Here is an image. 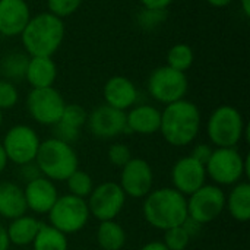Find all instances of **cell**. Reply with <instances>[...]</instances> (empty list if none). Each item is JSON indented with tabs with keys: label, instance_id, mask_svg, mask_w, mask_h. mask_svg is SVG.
<instances>
[{
	"label": "cell",
	"instance_id": "cell-5",
	"mask_svg": "<svg viewBox=\"0 0 250 250\" xmlns=\"http://www.w3.org/2000/svg\"><path fill=\"white\" fill-rule=\"evenodd\" d=\"M207 135L215 148H234L243 138L249 141V126L233 105L217 107L207 120Z\"/></svg>",
	"mask_w": 250,
	"mask_h": 250
},
{
	"label": "cell",
	"instance_id": "cell-18",
	"mask_svg": "<svg viewBox=\"0 0 250 250\" xmlns=\"http://www.w3.org/2000/svg\"><path fill=\"white\" fill-rule=\"evenodd\" d=\"M31 19V10L25 0H0V35L19 37Z\"/></svg>",
	"mask_w": 250,
	"mask_h": 250
},
{
	"label": "cell",
	"instance_id": "cell-1",
	"mask_svg": "<svg viewBox=\"0 0 250 250\" xmlns=\"http://www.w3.org/2000/svg\"><path fill=\"white\" fill-rule=\"evenodd\" d=\"M202 126V116L199 107L183 98L167 104L161 111L160 133L171 146L190 145L199 135Z\"/></svg>",
	"mask_w": 250,
	"mask_h": 250
},
{
	"label": "cell",
	"instance_id": "cell-21",
	"mask_svg": "<svg viewBox=\"0 0 250 250\" xmlns=\"http://www.w3.org/2000/svg\"><path fill=\"white\" fill-rule=\"evenodd\" d=\"M28 211L23 189L13 182L0 183V217L6 220H15L25 215Z\"/></svg>",
	"mask_w": 250,
	"mask_h": 250
},
{
	"label": "cell",
	"instance_id": "cell-24",
	"mask_svg": "<svg viewBox=\"0 0 250 250\" xmlns=\"http://www.w3.org/2000/svg\"><path fill=\"white\" fill-rule=\"evenodd\" d=\"M41 223L32 217V215H21L15 220H10L9 226L6 227V233H7V239L9 243L13 246H28L32 245L38 230H40Z\"/></svg>",
	"mask_w": 250,
	"mask_h": 250
},
{
	"label": "cell",
	"instance_id": "cell-27",
	"mask_svg": "<svg viewBox=\"0 0 250 250\" xmlns=\"http://www.w3.org/2000/svg\"><path fill=\"white\" fill-rule=\"evenodd\" d=\"M32 250H69L67 236L50 224L41 223L32 242Z\"/></svg>",
	"mask_w": 250,
	"mask_h": 250
},
{
	"label": "cell",
	"instance_id": "cell-15",
	"mask_svg": "<svg viewBox=\"0 0 250 250\" xmlns=\"http://www.w3.org/2000/svg\"><path fill=\"white\" fill-rule=\"evenodd\" d=\"M207 170L202 163L190 155L179 158L171 167L173 188L183 196H189L207 183Z\"/></svg>",
	"mask_w": 250,
	"mask_h": 250
},
{
	"label": "cell",
	"instance_id": "cell-13",
	"mask_svg": "<svg viewBox=\"0 0 250 250\" xmlns=\"http://www.w3.org/2000/svg\"><path fill=\"white\" fill-rule=\"evenodd\" d=\"M120 188L126 196L144 199L154 186V171L148 161L133 157L125 167L120 168Z\"/></svg>",
	"mask_w": 250,
	"mask_h": 250
},
{
	"label": "cell",
	"instance_id": "cell-36",
	"mask_svg": "<svg viewBox=\"0 0 250 250\" xmlns=\"http://www.w3.org/2000/svg\"><path fill=\"white\" fill-rule=\"evenodd\" d=\"M19 174L22 177V180H25L26 183L40 177L41 176V171L37 166L35 161H31V163H26L23 166H19Z\"/></svg>",
	"mask_w": 250,
	"mask_h": 250
},
{
	"label": "cell",
	"instance_id": "cell-20",
	"mask_svg": "<svg viewBox=\"0 0 250 250\" xmlns=\"http://www.w3.org/2000/svg\"><path fill=\"white\" fill-rule=\"evenodd\" d=\"M86 119H88V113L82 105L66 104L60 120L53 126L54 138L72 145L79 139L81 129L86 125Z\"/></svg>",
	"mask_w": 250,
	"mask_h": 250
},
{
	"label": "cell",
	"instance_id": "cell-38",
	"mask_svg": "<svg viewBox=\"0 0 250 250\" xmlns=\"http://www.w3.org/2000/svg\"><path fill=\"white\" fill-rule=\"evenodd\" d=\"M142 7L146 9H157V10H166L174 0H139Z\"/></svg>",
	"mask_w": 250,
	"mask_h": 250
},
{
	"label": "cell",
	"instance_id": "cell-42",
	"mask_svg": "<svg viewBox=\"0 0 250 250\" xmlns=\"http://www.w3.org/2000/svg\"><path fill=\"white\" fill-rule=\"evenodd\" d=\"M234 0H207L208 4H211L212 7H226L229 4H231Z\"/></svg>",
	"mask_w": 250,
	"mask_h": 250
},
{
	"label": "cell",
	"instance_id": "cell-41",
	"mask_svg": "<svg viewBox=\"0 0 250 250\" xmlns=\"http://www.w3.org/2000/svg\"><path fill=\"white\" fill-rule=\"evenodd\" d=\"M7 163H9L7 155H6L4 148H3V145H1V142H0V173L4 171V168L7 167Z\"/></svg>",
	"mask_w": 250,
	"mask_h": 250
},
{
	"label": "cell",
	"instance_id": "cell-44",
	"mask_svg": "<svg viewBox=\"0 0 250 250\" xmlns=\"http://www.w3.org/2000/svg\"><path fill=\"white\" fill-rule=\"evenodd\" d=\"M1 125H3V111L0 110V129H1Z\"/></svg>",
	"mask_w": 250,
	"mask_h": 250
},
{
	"label": "cell",
	"instance_id": "cell-32",
	"mask_svg": "<svg viewBox=\"0 0 250 250\" xmlns=\"http://www.w3.org/2000/svg\"><path fill=\"white\" fill-rule=\"evenodd\" d=\"M82 4V0H47V12L63 19L73 15Z\"/></svg>",
	"mask_w": 250,
	"mask_h": 250
},
{
	"label": "cell",
	"instance_id": "cell-12",
	"mask_svg": "<svg viewBox=\"0 0 250 250\" xmlns=\"http://www.w3.org/2000/svg\"><path fill=\"white\" fill-rule=\"evenodd\" d=\"M40 136L38 133L28 125H15L12 126L4 138L3 148L7 155V160L13 164L23 166L26 163L35 161L38 148H40Z\"/></svg>",
	"mask_w": 250,
	"mask_h": 250
},
{
	"label": "cell",
	"instance_id": "cell-6",
	"mask_svg": "<svg viewBox=\"0 0 250 250\" xmlns=\"http://www.w3.org/2000/svg\"><path fill=\"white\" fill-rule=\"evenodd\" d=\"M207 177L217 186H234L243 179H249V155L243 157L234 148H214L211 158L205 164Z\"/></svg>",
	"mask_w": 250,
	"mask_h": 250
},
{
	"label": "cell",
	"instance_id": "cell-30",
	"mask_svg": "<svg viewBox=\"0 0 250 250\" xmlns=\"http://www.w3.org/2000/svg\"><path fill=\"white\" fill-rule=\"evenodd\" d=\"M192 239L186 233V230L182 226L168 229L164 231V240L163 243L168 250H186L190 245Z\"/></svg>",
	"mask_w": 250,
	"mask_h": 250
},
{
	"label": "cell",
	"instance_id": "cell-39",
	"mask_svg": "<svg viewBox=\"0 0 250 250\" xmlns=\"http://www.w3.org/2000/svg\"><path fill=\"white\" fill-rule=\"evenodd\" d=\"M10 243L7 239V233H6V227L0 223V250H9Z\"/></svg>",
	"mask_w": 250,
	"mask_h": 250
},
{
	"label": "cell",
	"instance_id": "cell-37",
	"mask_svg": "<svg viewBox=\"0 0 250 250\" xmlns=\"http://www.w3.org/2000/svg\"><path fill=\"white\" fill-rule=\"evenodd\" d=\"M182 227L186 230V233L190 236V239H195L199 233H201V230H202V224L201 223H198V221H195L193 218H190V217H188L185 221H183V224H182Z\"/></svg>",
	"mask_w": 250,
	"mask_h": 250
},
{
	"label": "cell",
	"instance_id": "cell-2",
	"mask_svg": "<svg viewBox=\"0 0 250 250\" xmlns=\"http://www.w3.org/2000/svg\"><path fill=\"white\" fill-rule=\"evenodd\" d=\"M64 31L63 19L50 12L31 16L19 35L23 51L29 57H53L64 40Z\"/></svg>",
	"mask_w": 250,
	"mask_h": 250
},
{
	"label": "cell",
	"instance_id": "cell-14",
	"mask_svg": "<svg viewBox=\"0 0 250 250\" xmlns=\"http://www.w3.org/2000/svg\"><path fill=\"white\" fill-rule=\"evenodd\" d=\"M89 132L100 139H113L127 132L126 111L113 108L107 104L95 107L86 119Z\"/></svg>",
	"mask_w": 250,
	"mask_h": 250
},
{
	"label": "cell",
	"instance_id": "cell-26",
	"mask_svg": "<svg viewBox=\"0 0 250 250\" xmlns=\"http://www.w3.org/2000/svg\"><path fill=\"white\" fill-rule=\"evenodd\" d=\"M126 231L116 221H101L97 229V242L103 250H123L126 245Z\"/></svg>",
	"mask_w": 250,
	"mask_h": 250
},
{
	"label": "cell",
	"instance_id": "cell-3",
	"mask_svg": "<svg viewBox=\"0 0 250 250\" xmlns=\"http://www.w3.org/2000/svg\"><path fill=\"white\" fill-rule=\"evenodd\" d=\"M142 214L151 227L161 231L182 226L188 218L186 196L174 188L152 189L144 198Z\"/></svg>",
	"mask_w": 250,
	"mask_h": 250
},
{
	"label": "cell",
	"instance_id": "cell-40",
	"mask_svg": "<svg viewBox=\"0 0 250 250\" xmlns=\"http://www.w3.org/2000/svg\"><path fill=\"white\" fill-rule=\"evenodd\" d=\"M139 250H168L166 248V245L163 243V242H149V243H146V245H144L142 248Z\"/></svg>",
	"mask_w": 250,
	"mask_h": 250
},
{
	"label": "cell",
	"instance_id": "cell-23",
	"mask_svg": "<svg viewBox=\"0 0 250 250\" xmlns=\"http://www.w3.org/2000/svg\"><path fill=\"white\" fill-rule=\"evenodd\" d=\"M226 209L230 217L237 223H248L250 220V185L242 180L233 186L226 195Z\"/></svg>",
	"mask_w": 250,
	"mask_h": 250
},
{
	"label": "cell",
	"instance_id": "cell-8",
	"mask_svg": "<svg viewBox=\"0 0 250 250\" xmlns=\"http://www.w3.org/2000/svg\"><path fill=\"white\" fill-rule=\"evenodd\" d=\"M146 89L152 100L167 105L186 97L189 81L186 73L174 70L166 64L151 72L146 82Z\"/></svg>",
	"mask_w": 250,
	"mask_h": 250
},
{
	"label": "cell",
	"instance_id": "cell-22",
	"mask_svg": "<svg viewBox=\"0 0 250 250\" xmlns=\"http://www.w3.org/2000/svg\"><path fill=\"white\" fill-rule=\"evenodd\" d=\"M57 78V64L51 57H29L25 81L31 88L53 86Z\"/></svg>",
	"mask_w": 250,
	"mask_h": 250
},
{
	"label": "cell",
	"instance_id": "cell-19",
	"mask_svg": "<svg viewBox=\"0 0 250 250\" xmlns=\"http://www.w3.org/2000/svg\"><path fill=\"white\" fill-rule=\"evenodd\" d=\"M161 110L151 104H138L126 113V129L136 135H154L160 132Z\"/></svg>",
	"mask_w": 250,
	"mask_h": 250
},
{
	"label": "cell",
	"instance_id": "cell-28",
	"mask_svg": "<svg viewBox=\"0 0 250 250\" xmlns=\"http://www.w3.org/2000/svg\"><path fill=\"white\" fill-rule=\"evenodd\" d=\"M195 62V53L186 42H177L167 51V66L186 73Z\"/></svg>",
	"mask_w": 250,
	"mask_h": 250
},
{
	"label": "cell",
	"instance_id": "cell-10",
	"mask_svg": "<svg viewBox=\"0 0 250 250\" xmlns=\"http://www.w3.org/2000/svg\"><path fill=\"white\" fill-rule=\"evenodd\" d=\"M63 95L54 88H32L26 97V110L32 120L42 126H54L64 110Z\"/></svg>",
	"mask_w": 250,
	"mask_h": 250
},
{
	"label": "cell",
	"instance_id": "cell-17",
	"mask_svg": "<svg viewBox=\"0 0 250 250\" xmlns=\"http://www.w3.org/2000/svg\"><path fill=\"white\" fill-rule=\"evenodd\" d=\"M103 97L104 104L126 111L136 105V101L139 98V92L136 85L126 76L116 75L111 76L103 88Z\"/></svg>",
	"mask_w": 250,
	"mask_h": 250
},
{
	"label": "cell",
	"instance_id": "cell-43",
	"mask_svg": "<svg viewBox=\"0 0 250 250\" xmlns=\"http://www.w3.org/2000/svg\"><path fill=\"white\" fill-rule=\"evenodd\" d=\"M239 3H240V9H242V12L245 13V16H246V18H249L250 16V0H239Z\"/></svg>",
	"mask_w": 250,
	"mask_h": 250
},
{
	"label": "cell",
	"instance_id": "cell-7",
	"mask_svg": "<svg viewBox=\"0 0 250 250\" xmlns=\"http://www.w3.org/2000/svg\"><path fill=\"white\" fill-rule=\"evenodd\" d=\"M47 215L48 224L66 236L83 230L91 218L86 199L73 196L70 193L59 196Z\"/></svg>",
	"mask_w": 250,
	"mask_h": 250
},
{
	"label": "cell",
	"instance_id": "cell-16",
	"mask_svg": "<svg viewBox=\"0 0 250 250\" xmlns=\"http://www.w3.org/2000/svg\"><path fill=\"white\" fill-rule=\"evenodd\" d=\"M23 196L28 211H32L34 214H40V215L44 214L47 215L48 211L56 204L59 198V192L54 182H51L44 176H40L25 185Z\"/></svg>",
	"mask_w": 250,
	"mask_h": 250
},
{
	"label": "cell",
	"instance_id": "cell-35",
	"mask_svg": "<svg viewBox=\"0 0 250 250\" xmlns=\"http://www.w3.org/2000/svg\"><path fill=\"white\" fill-rule=\"evenodd\" d=\"M212 151H214V148H212L209 144H198V145L193 148L190 157H193L195 160H198L199 163H202V164L205 166V164L208 163V160L211 158Z\"/></svg>",
	"mask_w": 250,
	"mask_h": 250
},
{
	"label": "cell",
	"instance_id": "cell-25",
	"mask_svg": "<svg viewBox=\"0 0 250 250\" xmlns=\"http://www.w3.org/2000/svg\"><path fill=\"white\" fill-rule=\"evenodd\" d=\"M29 56L25 51L12 50L0 59V76L10 82L25 81Z\"/></svg>",
	"mask_w": 250,
	"mask_h": 250
},
{
	"label": "cell",
	"instance_id": "cell-4",
	"mask_svg": "<svg viewBox=\"0 0 250 250\" xmlns=\"http://www.w3.org/2000/svg\"><path fill=\"white\" fill-rule=\"evenodd\" d=\"M35 163L41 176L51 182H66V179L79 168V158L75 148L54 136L41 141Z\"/></svg>",
	"mask_w": 250,
	"mask_h": 250
},
{
	"label": "cell",
	"instance_id": "cell-9",
	"mask_svg": "<svg viewBox=\"0 0 250 250\" xmlns=\"http://www.w3.org/2000/svg\"><path fill=\"white\" fill-rule=\"evenodd\" d=\"M188 217L202 226L215 221L226 209V192L217 185L205 183L186 198Z\"/></svg>",
	"mask_w": 250,
	"mask_h": 250
},
{
	"label": "cell",
	"instance_id": "cell-34",
	"mask_svg": "<svg viewBox=\"0 0 250 250\" xmlns=\"http://www.w3.org/2000/svg\"><path fill=\"white\" fill-rule=\"evenodd\" d=\"M107 158H108V161H110L113 166L122 168V167H125L133 157H132V151H130V148H129L127 145L119 144V142H117V144H113V145L108 148V151H107Z\"/></svg>",
	"mask_w": 250,
	"mask_h": 250
},
{
	"label": "cell",
	"instance_id": "cell-31",
	"mask_svg": "<svg viewBox=\"0 0 250 250\" xmlns=\"http://www.w3.org/2000/svg\"><path fill=\"white\" fill-rule=\"evenodd\" d=\"M167 18V12L166 10H157V9H146L142 7V10L138 13V25L142 29L151 31L155 29L157 26H160Z\"/></svg>",
	"mask_w": 250,
	"mask_h": 250
},
{
	"label": "cell",
	"instance_id": "cell-11",
	"mask_svg": "<svg viewBox=\"0 0 250 250\" xmlns=\"http://www.w3.org/2000/svg\"><path fill=\"white\" fill-rule=\"evenodd\" d=\"M126 195L116 182H104L94 188L86 198L89 215L95 220L110 221L116 220L126 204Z\"/></svg>",
	"mask_w": 250,
	"mask_h": 250
},
{
	"label": "cell",
	"instance_id": "cell-29",
	"mask_svg": "<svg viewBox=\"0 0 250 250\" xmlns=\"http://www.w3.org/2000/svg\"><path fill=\"white\" fill-rule=\"evenodd\" d=\"M66 185H67V190L70 195L82 198V199H86L95 188L92 177L86 171L79 170V168L66 179Z\"/></svg>",
	"mask_w": 250,
	"mask_h": 250
},
{
	"label": "cell",
	"instance_id": "cell-33",
	"mask_svg": "<svg viewBox=\"0 0 250 250\" xmlns=\"http://www.w3.org/2000/svg\"><path fill=\"white\" fill-rule=\"evenodd\" d=\"M19 92L16 85L10 81L0 78V110H10L18 104Z\"/></svg>",
	"mask_w": 250,
	"mask_h": 250
}]
</instances>
